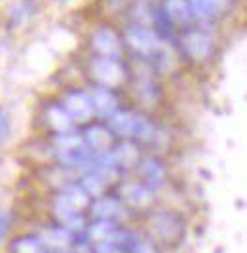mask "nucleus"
<instances>
[{
	"mask_svg": "<svg viewBox=\"0 0 247 253\" xmlns=\"http://www.w3.org/2000/svg\"><path fill=\"white\" fill-rule=\"evenodd\" d=\"M93 253H124L120 244V230L116 228L111 236L93 242Z\"/></svg>",
	"mask_w": 247,
	"mask_h": 253,
	"instance_id": "423d86ee",
	"label": "nucleus"
},
{
	"mask_svg": "<svg viewBox=\"0 0 247 253\" xmlns=\"http://www.w3.org/2000/svg\"><path fill=\"white\" fill-rule=\"evenodd\" d=\"M120 194L129 206H135V208H145L152 200L150 192L143 187H139V185H125V187H122Z\"/></svg>",
	"mask_w": 247,
	"mask_h": 253,
	"instance_id": "39448f33",
	"label": "nucleus"
},
{
	"mask_svg": "<svg viewBox=\"0 0 247 253\" xmlns=\"http://www.w3.org/2000/svg\"><path fill=\"white\" fill-rule=\"evenodd\" d=\"M6 228H8V219H6V215H4V213H0V238L4 236Z\"/></svg>",
	"mask_w": 247,
	"mask_h": 253,
	"instance_id": "0eeeda50",
	"label": "nucleus"
},
{
	"mask_svg": "<svg viewBox=\"0 0 247 253\" xmlns=\"http://www.w3.org/2000/svg\"><path fill=\"white\" fill-rule=\"evenodd\" d=\"M148 227L152 236L162 242H177L183 234V223L181 219L169 213V211H156L148 219Z\"/></svg>",
	"mask_w": 247,
	"mask_h": 253,
	"instance_id": "f257e3e1",
	"label": "nucleus"
},
{
	"mask_svg": "<svg viewBox=\"0 0 247 253\" xmlns=\"http://www.w3.org/2000/svg\"><path fill=\"white\" fill-rule=\"evenodd\" d=\"M124 210L114 198H101L91 208V215H93L95 221H114V219H118Z\"/></svg>",
	"mask_w": 247,
	"mask_h": 253,
	"instance_id": "f03ea898",
	"label": "nucleus"
},
{
	"mask_svg": "<svg viewBox=\"0 0 247 253\" xmlns=\"http://www.w3.org/2000/svg\"><path fill=\"white\" fill-rule=\"evenodd\" d=\"M10 253H46V246L40 236L27 234V236H19L12 242Z\"/></svg>",
	"mask_w": 247,
	"mask_h": 253,
	"instance_id": "7ed1b4c3",
	"label": "nucleus"
},
{
	"mask_svg": "<svg viewBox=\"0 0 247 253\" xmlns=\"http://www.w3.org/2000/svg\"><path fill=\"white\" fill-rule=\"evenodd\" d=\"M71 238H73V234L65 227H55V228H49L48 232H46V236L42 238V242H44L46 250L51 248V250H57L59 252V250H67L71 246Z\"/></svg>",
	"mask_w": 247,
	"mask_h": 253,
	"instance_id": "20e7f679",
	"label": "nucleus"
}]
</instances>
